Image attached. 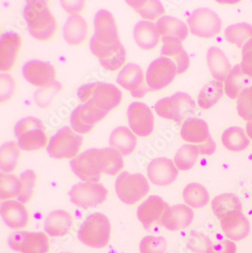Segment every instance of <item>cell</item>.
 Instances as JSON below:
<instances>
[{"instance_id": "51", "label": "cell", "mask_w": 252, "mask_h": 253, "mask_svg": "<svg viewBox=\"0 0 252 253\" xmlns=\"http://www.w3.org/2000/svg\"><path fill=\"white\" fill-rule=\"evenodd\" d=\"M62 8L69 14L76 15L78 12H81L85 6L84 1H61Z\"/></svg>"}, {"instance_id": "41", "label": "cell", "mask_w": 252, "mask_h": 253, "mask_svg": "<svg viewBox=\"0 0 252 253\" xmlns=\"http://www.w3.org/2000/svg\"><path fill=\"white\" fill-rule=\"evenodd\" d=\"M225 38L230 43L243 48L252 38V26L247 23H239L230 25L225 30Z\"/></svg>"}, {"instance_id": "6", "label": "cell", "mask_w": 252, "mask_h": 253, "mask_svg": "<svg viewBox=\"0 0 252 253\" xmlns=\"http://www.w3.org/2000/svg\"><path fill=\"white\" fill-rule=\"evenodd\" d=\"M196 106V102L189 94L177 92L157 102L155 110L162 119L180 123L183 119L195 113Z\"/></svg>"}, {"instance_id": "48", "label": "cell", "mask_w": 252, "mask_h": 253, "mask_svg": "<svg viewBox=\"0 0 252 253\" xmlns=\"http://www.w3.org/2000/svg\"><path fill=\"white\" fill-rule=\"evenodd\" d=\"M0 100L5 102L11 99L15 89V82L13 77L8 74L0 75Z\"/></svg>"}, {"instance_id": "35", "label": "cell", "mask_w": 252, "mask_h": 253, "mask_svg": "<svg viewBox=\"0 0 252 253\" xmlns=\"http://www.w3.org/2000/svg\"><path fill=\"white\" fill-rule=\"evenodd\" d=\"M225 148L232 152H242L247 149L250 140L244 129L239 126H231L226 129L221 137Z\"/></svg>"}, {"instance_id": "40", "label": "cell", "mask_w": 252, "mask_h": 253, "mask_svg": "<svg viewBox=\"0 0 252 253\" xmlns=\"http://www.w3.org/2000/svg\"><path fill=\"white\" fill-rule=\"evenodd\" d=\"M199 154L197 146L185 144L178 149L173 163L179 170H189L194 167Z\"/></svg>"}, {"instance_id": "5", "label": "cell", "mask_w": 252, "mask_h": 253, "mask_svg": "<svg viewBox=\"0 0 252 253\" xmlns=\"http://www.w3.org/2000/svg\"><path fill=\"white\" fill-rule=\"evenodd\" d=\"M15 135L20 149L25 151H37L43 149L48 142L45 126L37 118H24L17 122Z\"/></svg>"}, {"instance_id": "2", "label": "cell", "mask_w": 252, "mask_h": 253, "mask_svg": "<svg viewBox=\"0 0 252 253\" xmlns=\"http://www.w3.org/2000/svg\"><path fill=\"white\" fill-rule=\"evenodd\" d=\"M77 94L81 102H89L107 113L118 107L122 99V91L115 85L104 82H91L82 85Z\"/></svg>"}, {"instance_id": "33", "label": "cell", "mask_w": 252, "mask_h": 253, "mask_svg": "<svg viewBox=\"0 0 252 253\" xmlns=\"http://www.w3.org/2000/svg\"><path fill=\"white\" fill-rule=\"evenodd\" d=\"M250 84L251 78L242 70L241 65H236L225 80V93L230 99H238L242 91L249 87Z\"/></svg>"}, {"instance_id": "15", "label": "cell", "mask_w": 252, "mask_h": 253, "mask_svg": "<svg viewBox=\"0 0 252 253\" xmlns=\"http://www.w3.org/2000/svg\"><path fill=\"white\" fill-rule=\"evenodd\" d=\"M108 114L95 108L89 102H86L78 106L71 113V127L77 133L86 134L92 130L95 124L105 119Z\"/></svg>"}, {"instance_id": "25", "label": "cell", "mask_w": 252, "mask_h": 253, "mask_svg": "<svg viewBox=\"0 0 252 253\" xmlns=\"http://www.w3.org/2000/svg\"><path fill=\"white\" fill-rule=\"evenodd\" d=\"M73 227L71 214L65 210H55L47 216L44 231L52 237H62L69 234Z\"/></svg>"}, {"instance_id": "19", "label": "cell", "mask_w": 252, "mask_h": 253, "mask_svg": "<svg viewBox=\"0 0 252 253\" xmlns=\"http://www.w3.org/2000/svg\"><path fill=\"white\" fill-rule=\"evenodd\" d=\"M91 52L99 59L101 65L106 70L115 72L126 62V53L122 42L110 46L89 44Z\"/></svg>"}, {"instance_id": "9", "label": "cell", "mask_w": 252, "mask_h": 253, "mask_svg": "<svg viewBox=\"0 0 252 253\" xmlns=\"http://www.w3.org/2000/svg\"><path fill=\"white\" fill-rule=\"evenodd\" d=\"M191 34L205 39L213 38L221 31L222 21L214 11L208 8L195 10L188 18Z\"/></svg>"}, {"instance_id": "23", "label": "cell", "mask_w": 252, "mask_h": 253, "mask_svg": "<svg viewBox=\"0 0 252 253\" xmlns=\"http://www.w3.org/2000/svg\"><path fill=\"white\" fill-rule=\"evenodd\" d=\"M168 204L158 196H151L138 207L136 215L144 228L149 231L152 224L161 219Z\"/></svg>"}, {"instance_id": "37", "label": "cell", "mask_w": 252, "mask_h": 253, "mask_svg": "<svg viewBox=\"0 0 252 253\" xmlns=\"http://www.w3.org/2000/svg\"><path fill=\"white\" fill-rule=\"evenodd\" d=\"M126 2L144 19L155 21L165 13V8L159 0H127Z\"/></svg>"}, {"instance_id": "50", "label": "cell", "mask_w": 252, "mask_h": 253, "mask_svg": "<svg viewBox=\"0 0 252 253\" xmlns=\"http://www.w3.org/2000/svg\"><path fill=\"white\" fill-rule=\"evenodd\" d=\"M236 244L233 240H223L215 245H212L207 253H236Z\"/></svg>"}, {"instance_id": "11", "label": "cell", "mask_w": 252, "mask_h": 253, "mask_svg": "<svg viewBox=\"0 0 252 253\" xmlns=\"http://www.w3.org/2000/svg\"><path fill=\"white\" fill-rule=\"evenodd\" d=\"M68 195L71 203L81 208H95L106 200L108 190L102 183L85 182L74 186Z\"/></svg>"}, {"instance_id": "20", "label": "cell", "mask_w": 252, "mask_h": 253, "mask_svg": "<svg viewBox=\"0 0 252 253\" xmlns=\"http://www.w3.org/2000/svg\"><path fill=\"white\" fill-rule=\"evenodd\" d=\"M194 212L186 205L179 204L168 206L161 217L160 223L170 231H181L187 228L193 223Z\"/></svg>"}, {"instance_id": "47", "label": "cell", "mask_w": 252, "mask_h": 253, "mask_svg": "<svg viewBox=\"0 0 252 253\" xmlns=\"http://www.w3.org/2000/svg\"><path fill=\"white\" fill-rule=\"evenodd\" d=\"M187 245L194 253H207L208 250L213 244L209 237L193 231L190 234Z\"/></svg>"}, {"instance_id": "4", "label": "cell", "mask_w": 252, "mask_h": 253, "mask_svg": "<svg viewBox=\"0 0 252 253\" xmlns=\"http://www.w3.org/2000/svg\"><path fill=\"white\" fill-rule=\"evenodd\" d=\"M70 166L81 180L96 183L106 170L103 149H87L71 160Z\"/></svg>"}, {"instance_id": "1", "label": "cell", "mask_w": 252, "mask_h": 253, "mask_svg": "<svg viewBox=\"0 0 252 253\" xmlns=\"http://www.w3.org/2000/svg\"><path fill=\"white\" fill-rule=\"evenodd\" d=\"M24 18L30 34L36 40L46 41L54 36L57 21L45 1H28L24 8Z\"/></svg>"}, {"instance_id": "22", "label": "cell", "mask_w": 252, "mask_h": 253, "mask_svg": "<svg viewBox=\"0 0 252 253\" xmlns=\"http://www.w3.org/2000/svg\"><path fill=\"white\" fill-rule=\"evenodd\" d=\"M21 38L15 32L4 33L0 39V70L9 72L15 65L18 51L21 46Z\"/></svg>"}, {"instance_id": "31", "label": "cell", "mask_w": 252, "mask_h": 253, "mask_svg": "<svg viewBox=\"0 0 252 253\" xmlns=\"http://www.w3.org/2000/svg\"><path fill=\"white\" fill-rule=\"evenodd\" d=\"M208 65L213 78L223 82L232 70V66L224 52L216 46L209 48L207 53Z\"/></svg>"}, {"instance_id": "46", "label": "cell", "mask_w": 252, "mask_h": 253, "mask_svg": "<svg viewBox=\"0 0 252 253\" xmlns=\"http://www.w3.org/2000/svg\"><path fill=\"white\" fill-rule=\"evenodd\" d=\"M239 116L244 120L252 121V86L242 91L237 100Z\"/></svg>"}, {"instance_id": "7", "label": "cell", "mask_w": 252, "mask_h": 253, "mask_svg": "<svg viewBox=\"0 0 252 253\" xmlns=\"http://www.w3.org/2000/svg\"><path fill=\"white\" fill-rule=\"evenodd\" d=\"M115 190L121 201L126 205H134L146 197L150 187L143 174L123 171L117 177Z\"/></svg>"}, {"instance_id": "24", "label": "cell", "mask_w": 252, "mask_h": 253, "mask_svg": "<svg viewBox=\"0 0 252 253\" xmlns=\"http://www.w3.org/2000/svg\"><path fill=\"white\" fill-rule=\"evenodd\" d=\"M4 223L13 230L25 228L29 221V213L23 203L15 200L3 202L0 208Z\"/></svg>"}, {"instance_id": "3", "label": "cell", "mask_w": 252, "mask_h": 253, "mask_svg": "<svg viewBox=\"0 0 252 253\" xmlns=\"http://www.w3.org/2000/svg\"><path fill=\"white\" fill-rule=\"evenodd\" d=\"M112 226L106 215L94 213L84 221L78 233L82 244L91 248L102 249L109 244Z\"/></svg>"}, {"instance_id": "21", "label": "cell", "mask_w": 252, "mask_h": 253, "mask_svg": "<svg viewBox=\"0 0 252 253\" xmlns=\"http://www.w3.org/2000/svg\"><path fill=\"white\" fill-rule=\"evenodd\" d=\"M220 221L223 233L230 240L240 241L249 235L250 223L242 211L229 213Z\"/></svg>"}, {"instance_id": "34", "label": "cell", "mask_w": 252, "mask_h": 253, "mask_svg": "<svg viewBox=\"0 0 252 253\" xmlns=\"http://www.w3.org/2000/svg\"><path fill=\"white\" fill-rule=\"evenodd\" d=\"M211 208L213 214L220 220L229 213L236 211H242L243 206L241 200L236 195L233 193H223L212 200Z\"/></svg>"}, {"instance_id": "12", "label": "cell", "mask_w": 252, "mask_h": 253, "mask_svg": "<svg viewBox=\"0 0 252 253\" xmlns=\"http://www.w3.org/2000/svg\"><path fill=\"white\" fill-rule=\"evenodd\" d=\"M95 32L91 38L90 44L110 46L120 43L119 34L115 18L110 11L100 9L94 18Z\"/></svg>"}, {"instance_id": "30", "label": "cell", "mask_w": 252, "mask_h": 253, "mask_svg": "<svg viewBox=\"0 0 252 253\" xmlns=\"http://www.w3.org/2000/svg\"><path fill=\"white\" fill-rule=\"evenodd\" d=\"M137 144V138L128 127H116L111 133L109 145L122 156H129L134 151Z\"/></svg>"}, {"instance_id": "27", "label": "cell", "mask_w": 252, "mask_h": 253, "mask_svg": "<svg viewBox=\"0 0 252 253\" xmlns=\"http://www.w3.org/2000/svg\"><path fill=\"white\" fill-rule=\"evenodd\" d=\"M163 42L161 55L165 57H171L174 59L177 66L178 75L186 72L190 65V59L187 52L183 49L181 41L175 38H163Z\"/></svg>"}, {"instance_id": "32", "label": "cell", "mask_w": 252, "mask_h": 253, "mask_svg": "<svg viewBox=\"0 0 252 253\" xmlns=\"http://www.w3.org/2000/svg\"><path fill=\"white\" fill-rule=\"evenodd\" d=\"M156 26L163 38H175L183 42L187 38L189 31L183 21L171 16L161 17Z\"/></svg>"}, {"instance_id": "39", "label": "cell", "mask_w": 252, "mask_h": 253, "mask_svg": "<svg viewBox=\"0 0 252 253\" xmlns=\"http://www.w3.org/2000/svg\"><path fill=\"white\" fill-rule=\"evenodd\" d=\"M18 144L10 141L4 143L0 149V169L4 173H11L17 168L19 159Z\"/></svg>"}, {"instance_id": "17", "label": "cell", "mask_w": 252, "mask_h": 253, "mask_svg": "<svg viewBox=\"0 0 252 253\" xmlns=\"http://www.w3.org/2000/svg\"><path fill=\"white\" fill-rule=\"evenodd\" d=\"M22 75L31 84L45 87L55 81L56 72L52 64L40 60H31L23 65Z\"/></svg>"}, {"instance_id": "54", "label": "cell", "mask_w": 252, "mask_h": 253, "mask_svg": "<svg viewBox=\"0 0 252 253\" xmlns=\"http://www.w3.org/2000/svg\"></svg>"}, {"instance_id": "53", "label": "cell", "mask_w": 252, "mask_h": 253, "mask_svg": "<svg viewBox=\"0 0 252 253\" xmlns=\"http://www.w3.org/2000/svg\"><path fill=\"white\" fill-rule=\"evenodd\" d=\"M246 133H247L248 136L252 140V121L248 122L247 125H246Z\"/></svg>"}, {"instance_id": "44", "label": "cell", "mask_w": 252, "mask_h": 253, "mask_svg": "<svg viewBox=\"0 0 252 253\" xmlns=\"http://www.w3.org/2000/svg\"><path fill=\"white\" fill-rule=\"evenodd\" d=\"M20 179L22 182V190L18 197V200L23 204L28 203L32 198L34 187L37 181V174L33 170H25L20 174Z\"/></svg>"}, {"instance_id": "14", "label": "cell", "mask_w": 252, "mask_h": 253, "mask_svg": "<svg viewBox=\"0 0 252 253\" xmlns=\"http://www.w3.org/2000/svg\"><path fill=\"white\" fill-rule=\"evenodd\" d=\"M128 122L132 131L141 137L152 134L155 118L150 108L140 102H133L127 109Z\"/></svg>"}, {"instance_id": "29", "label": "cell", "mask_w": 252, "mask_h": 253, "mask_svg": "<svg viewBox=\"0 0 252 253\" xmlns=\"http://www.w3.org/2000/svg\"><path fill=\"white\" fill-rule=\"evenodd\" d=\"M180 136L188 143H201L206 142L210 137L208 124L202 119L189 118L182 126Z\"/></svg>"}, {"instance_id": "8", "label": "cell", "mask_w": 252, "mask_h": 253, "mask_svg": "<svg viewBox=\"0 0 252 253\" xmlns=\"http://www.w3.org/2000/svg\"><path fill=\"white\" fill-rule=\"evenodd\" d=\"M83 142L84 138L81 135L69 126H64L50 138L46 150L53 159H71L76 157Z\"/></svg>"}, {"instance_id": "42", "label": "cell", "mask_w": 252, "mask_h": 253, "mask_svg": "<svg viewBox=\"0 0 252 253\" xmlns=\"http://www.w3.org/2000/svg\"><path fill=\"white\" fill-rule=\"evenodd\" d=\"M22 190L21 179L13 174L0 175V199L2 200L19 197Z\"/></svg>"}, {"instance_id": "38", "label": "cell", "mask_w": 252, "mask_h": 253, "mask_svg": "<svg viewBox=\"0 0 252 253\" xmlns=\"http://www.w3.org/2000/svg\"><path fill=\"white\" fill-rule=\"evenodd\" d=\"M183 197L185 203L195 209L203 208L210 200V195L207 189L197 183L188 184L183 190Z\"/></svg>"}, {"instance_id": "16", "label": "cell", "mask_w": 252, "mask_h": 253, "mask_svg": "<svg viewBox=\"0 0 252 253\" xmlns=\"http://www.w3.org/2000/svg\"><path fill=\"white\" fill-rule=\"evenodd\" d=\"M117 83L130 92L134 98H142L151 91L145 83L143 71L139 65L128 63L125 65L118 74Z\"/></svg>"}, {"instance_id": "13", "label": "cell", "mask_w": 252, "mask_h": 253, "mask_svg": "<svg viewBox=\"0 0 252 253\" xmlns=\"http://www.w3.org/2000/svg\"><path fill=\"white\" fill-rule=\"evenodd\" d=\"M8 244L14 251L21 253H48L49 238L43 232L17 231L9 236Z\"/></svg>"}, {"instance_id": "10", "label": "cell", "mask_w": 252, "mask_h": 253, "mask_svg": "<svg viewBox=\"0 0 252 253\" xmlns=\"http://www.w3.org/2000/svg\"><path fill=\"white\" fill-rule=\"evenodd\" d=\"M177 75V66L172 59L161 56L154 60L146 75L147 86L151 91H157L168 86Z\"/></svg>"}, {"instance_id": "18", "label": "cell", "mask_w": 252, "mask_h": 253, "mask_svg": "<svg viewBox=\"0 0 252 253\" xmlns=\"http://www.w3.org/2000/svg\"><path fill=\"white\" fill-rule=\"evenodd\" d=\"M177 168L174 163L168 158H157L149 163L147 174L153 184L160 187L170 185L177 178Z\"/></svg>"}, {"instance_id": "52", "label": "cell", "mask_w": 252, "mask_h": 253, "mask_svg": "<svg viewBox=\"0 0 252 253\" xmlns=\"http://www.w3.org/2000/svg\"><path fill=\"white\" fill-rule=\"evenodd\" d=\"M197 146L199 153L203 156H211L216 151V143L210 136L206 142L198 145Z\"/></svg>"}, {"instance_id": "45", "label": "cell", "mask_w": 252, "mask_h": 253, "mask_svg": "<svg viewBox=\"0 0 252 253\" xmlns=\"http://www.w3.org/2000/svg\"><path fill=\"white\" fill-rule=\"evenodd\" d=\"M167 249L168 243L163 237L146 236L139 243L140 253H165Z\"/></svg>"}, {"instance_id": "43", "label": "cell", "mask_w": 252, "mask_h": 253, "mask_svg": "<svg viewBox=\"0 0 252 253\" xmlns=\"http://www.w3.org/2000/svg\"><path fill=\"white\" fill-rule=\"evenodd\" d=\"M63 89V86L60 82L54 81L53 82L45 86L37 89L34 93V99L38 106L45 109L50 106L55 95Z\"/></svg>"}, {"instance_id": "26", "label": "cell", "mask_w": 252, "mask_h": 253, "mask_svg": "<svg viewBox=\"0 0 252 253\" xmlns=\"http://www.w3.org/2000/svg\"><path fill=\"white\" fill-rule=\"evenodd\" d=\"M133 38L139 47L145 50H150L159 44L160 33L155 23L141 20L135 25Z\"/></svg>"}, {"instance_id": "49", "label": "cell", "mask_w": 252, "mask_h": 253, "mask_svg": "<svg viewBox=\"0 0 252 253\" xmlns=\"http://www.w3.org/2000/svg\"><path fill=\"white\" fill-rule=\"evenodd\" d=\"M242 53L243 59L240 64L242 70L246 75L252 78V38L245 44Z\"/></svg>"}, {"instance_id": "28", "label": "cell", "mask_w": 252, "mask_h": 253, "mask_svg": "<svg viewBox=\"0 0 252 253\" xmlns=\"http://www.w3.org/2000/svg\"><path fill=\"white\" fill-rule=\"evenodd\" d=\"M87 34V22L81 15L68 17L64 25L63 37L69 45H80L86 39Z\"/></svg>"}, {"instance_id": "36", "label": "cell", "mask_w": 252, "mask_h": 253, "mask_svg": "<svg viewBox=\"0 0 252 253\" xmlns=\"http://www.w3.org/2000/svg\"><path fill=\"white\" fill-rule=\"evenodd\" d=\"M223 94V84L216 80L210 81L201 89L198 104L203 109H209L217 104Z\"/></svg>"}]
</instances>
